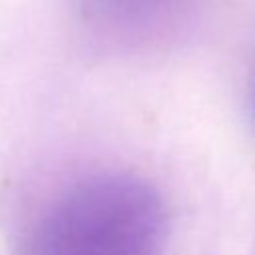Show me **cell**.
<instances>
[{
  "instance_id": "cell-3",
  "label": "cell",
  "mask_w": 255,
  "mask_h": 255,
  "mask_svg": "<svg viewBox=\"0 0 255 255\" xmlns=\"http://www.w3.org/2000/svg\"><path fill=\"white\" fill-rule=\"evenodd\" d=\"M251 112H253V118H255V80H253V86H251Z\"/></svg>"
},
{
  "instance_id": "cell-2",
  "label": "cell",
  "mask_w": 255,
  "mask_h": 255,
  "mask_svg": "<svg viewBox=\"0 0 255 255\" xmlns=\"http://www.w3.org/2000/svg\"><path fill=\"white\" fill-rule=\"evenodd\" d=\"M187 0H80L82 12L96 24L116 30H141L171 16Z\"/></svg>"
},
{
  "instance_id": "cell-1",
  "label": "cell",
  "mask_w": 255,
  "mask_h": 255,
  "mask_svg": "<svg viewBox=\"0 0 255 255\" xmlns=\"http://www.w3.org/2000/svg\"><path fill=\"white\" fill-rule=\"evenodd\" d=\"M169 215L161 193L133 173H106L68 191L42 223L40 255H161Z\"/></svg>"
}]
</instances>
